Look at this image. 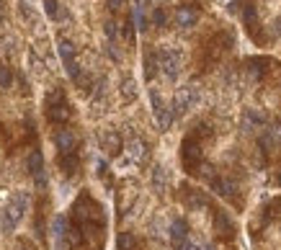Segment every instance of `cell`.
<instances>
[{"mask_svg": "<svg viewBox=\"0 0 281 250\" xmlns=\"http://www.w3.org/2000/svg\"><path fill=\"white\" fill-rule=\"evenodd\" d=\"M29 201H31L29 191H18V194L8 201V207H6L3 212H0V230H3V232H11L13 227L21 222V217L26 214Z\"/></svg>", "mask_w": 281, "mask_h": 250, "instance_id": "6da1fadb", "label": "cell"}, {"mask_svg": "<svg viewBox=\"0 0 281 250\" xmlns=\"http://www.w3.org/2000/svg\"><path fill=\"white\" fill-rule=\"evenodd\" d=\"M57 52H59V59L64 62V70H67V75H70L73 80H78V78H80V65H78V59H75V44L64 39V41H59Z\"/></svg>", "mask_w": 281, "mask_h": 250, "instance_id": "7a4b0ae2", "label": "cell"}, {"mask_svg": "<svg viewBox=\"0 0 281 250\" xmlns=\"http://www.w3.org/2000/svg\"><path fill=\"white\" fill-rule=\"evenodd\" d=\"M196 98H199V90L193 88V85H186V88H178L176 90V98H173V111H176V116L178 113H183V111H188L193 103H196Z\"/></svg>", "mask_w": 281, "mask_h": 250, "instance_id": "3957f363", "label": "cell"}, {"mask_svg": "<svg viewBox=\"0 0 281 250\" xmlns=\"http://www.w3.org/2000/svg\"><path fill=\"white\" fill-rule=\"evenodd\" d=\"M183 165L191 173H196L201 168V147H199L196 140H186L183 142Z\"/></svg>", "mask_w": 281, "mask_h": 250, "instance_id": "277c9868", "label": "cell"}, {"mask_svg": "<svg viewBox=\"0 0 281 250\" xmlns=\"http://www.w3.org/2000/svg\"><path fill=\"white\" fill-rule=\"evenodd\" d=\"M170 242L176 250H188V224L183 219H173L170 224Z\"/></svg>", "mask_w": 281, "mask_h": 250, "instance_id": "5b68a950", "label": "cell"}, {"mask_svg": "<svg viewBox=\"0 0 281 250\" xmlns=\"http://www.w3.org/2000/svg\"><path fill=\"white\" fill-rule=\"evenodd\" d=\"M54 145L62 155H70L78 150V137H75V132L73 129H57L54 134Z\"/></svg>", "mask_w": 281, "mask_h": 250, "instance_id": "8992f818", "label": "cell"}, {"mask_svg": "<svg viewBox=\"0 0 281 250\" xmlns=\"http://www.w3.org/2000/svg\"><path fill=\"white\" fill-rule=\"evenodd\" d=\"M178 54L176 52H168V49H163L160 52V67H163V73H165V78L168 80H176L178 78Z\"/></svg>", "mask_w": 281, "mask_h": 250, "instance_id": "52a82bcc", "label": "cell"}, {"mask_svg": "<svg viewBox=\"0 0 281 250\" xmlns=\"http://www.w3.org/2000/svg\"><path fill=\"white\" fill-rule=\"evenodd\" d=\"M73 116V111L67 106V101H62V103H54V106H47V119L52 124H64Z\"/></svg>", "mask_w": 281, "mask_h": 250, "instance_id": "ba28073f", "label": "cell"}, {"mask_svg": "<svg viewBox=\"0 0 281 250\" xmlns=\"http://www.w3.org/2000/svg\"><path fill=\"white\" fill-rule=\"evenodd\" d=\"M126 157L132 163H145V157H147V145L139 140V137H132L126 142Z\"/></svg>", "mask_w": 281, "mask_h": 250, "instance_id": "9c48e42d", "label": "cell"}, {"mask_svg": "<svg viewBox=\"0 0 281 250\" xmlns=\"http://www.w3.org/2000/svg\"><path fill=\"white\" fill-rule=\"evenodd\" d=\"M212 191H214V194H220V196H232V194H235V183H232L230 178L214 175V178H212Z\"/></svg>", "mask_w": 281, "mask_h": 250, "instance_id": "30bf717a", "label": "cell"}, {"mask_svg": "<svg viewBox=\"0 0 281 250\" xmlns=\"http://www.w3.org/2000/svg\"><path fill=\"white\" fill-rule=\"evenodd\" d=\"M214 230H217L220 235H232L235 224H232V219H230L227 212H217V214H214Z\"/></svg>", "mask_w": 281, "mask_h": 250, "instance_id": "8fae6325", "label": "cell"}, {"mask_svg": "<svg viewBox=\"0 0 281 250\" xmlns=\"http://www.w3.org/2000/svg\"><path fill=\"white\" fill-rule=\"evenodd\" d=\"M196 11L193 8H188V6H183V8H178V13H176V21H178V26L181 29H188V26H193L196 24Z\"/></svg>", "mask_w": 281, "mask_h": 250, "instance_id": "7c38bea8", "label": "cell"}, {"mask_svg": "<svg viewBox=\"0 0 281 250\" xmlns=\"http://www.w3.org/2000/svg\"><path fill=\"white\" fill-rule=\"evenodd\" d=\"M26 168H29V173H31V175L41 173V170H44V155H41L39 150L29 152V157H26Z\"/></svg>", "mask_w": 281, "mask_h": 250, "instance_id": "4fadbf2b", "label": "cell"}, {"mask_svg": "<svg viewBox=\"0 0 281 250\" xmlns=\"http://www.w3.org/2000/svg\"><path fill=\"white\" fill-rule=\"evenodd\" d=\"M59 168H62V173L73 175V173L80 168V157H78L75 152H70V155H62V157H59Z\"/></svg>", "mask_w": 281, "mask_h": 250, "instance_id": "5bb4252c", "label": "cell"}, {"mask_svg": "<svg viewBox=\"0 0 281 250\" xmlns=\"http://www.w3.org/2000/svg\"><path fill=\"white\" fill-rule=\"evenodd\" d=\"M103 147L109 150L111 155H116L121 150V140H119V134L116 132H109V134H103Z\"/></svg>", "mask_w": 281, "mask_h": 250, "instance_id": "9a60e30c", "label": "cell"}, {"mask_svg": "<svg viewBox=\"0 0 281 250\" xmlns=\"http://www.w3.org/2000/svg\"><path fill=\"white\" fill-rule=\"evenodd\" d=\"M165 183H168V173H165V168L158 165V168L153 170V186H155L158 194H163V191H165Z\"/></svg>", "mask_w": 281, "mask_h": 250, "instance_id": "2e32d148", "label": "cell"}, {"mask_svg": "<svg viewBox=\"0 0 281 250\" xmlns=\"http://www.w3.org/2000/svg\"><path fill=\"white\" fill-rule=\"evenodd\" d=\"M186 204H188L191 209H204V207H206V199H204L199 191H191V189H188V194H186Z\"/></svg>", "mask_w": 281, "mask_h": 250, "instance_id": "e0dca14e", "label": "cell"}, {"mask_svg": "<svg viewBox=\"0 0 281 250\" xmlns=\"http://www.w3.org/2000/svg\"><path fill=\"white\" fill-rule=\"evenodd\" d=\"M158 65H160V62H158L155 54H147V57H145V78H147V80H153V78L158 75Z\"/></svg>", "mask_w": 281, "mask_h": 250, "instance_id": "ac0fdd59", "label": "cell"}, {"mask_svg": "<svg viewBox=\"0 0 281 250\" xmlns=\"http://www.w3.org/2000/svg\"><path fill=\"white\" fill-rule=\"evenodd\" d=\"M116 247H119V250H134V247H137L134 235H132V232H121L119 240H116Z\"/></svg>", "mask_w": 281, "mask_h": 250, "instance_id": "d6986e66", "label": "cell"}, {"mask_svg": "<svg viewBox=\"0 0 281 250\" xmlns=\"http://www.w3.org/2000/svg\"><path fill=\"white\" fill-rule=\"evenodd\" d=\"M150 103H153V113H155V116H160L165 103H163V96L158 93V88H150Z\"/></svg>", "mask_w": 281, "mask_h": 250, "instance_id": "ffe728a7", "label": "cell"}, {"mask_svg": "<svg viewBox=\"0 0 281 250\" xmlns=\"http://www.w3.org/2000/svg\"><path fill=\"white\" fill-rule=\"evenodd\" d=\"M62 101H64V90H62L59 85H54L49 93L44 96V103H47V106H54V103H62Z\"/></svg>", "mask_w": 281, "mask_h": 250, "instance_id": "44dd1931", "label": "cell"}, {"mask_svg": "<svg viewBox=\"0 0 281 250\" xmlns=\"http://www.w3.org/2000/svg\"><path fill=\"white\" fill-rule=\"evenodd\" d=\"M243 21H245V26H248V29H255L258 16H255V6H253V3L245 6V11H243Z\"/></svg>", "mask_w": 281, "mask_h": 250, "instance_id": "7402d4cb", "label": "cell"}, {"mask_svg": "<svg viewBox=\"0 0 281 250\" xmlns=\"http://www.w3.org/2000/svg\"><path fill=\"white\" fill-rule=\"evenodd\" d=\"M18 16L26 18V21H36V13H34L31 3H26V0H21V3H18Z\"/></svg>", "mask_w": 281, "mask_h": 250, "instance_id": "603a6c76", "label": "cell"}, {"mask_svg": "<svg viewBox=\"0 0 281 250\" xmlns=\"http://www.w3.org/2000/svg\"><path fill=\"white\" fill-rule=\"evenodd\" d=\"M121 96H124L126 101H132V98L137 96V85H134V80H124V83H121Z\"/></svg>", "mask_w": 281, "mask_h": 250, "instance_id": "cb8c5ba5", "label": "cell"}, {"mask_svg": "<svg viewBox=\"0 0 281 250\" xmlns=\"http://www.w3.org/2000/svg\"><path fill=\"white\" fill-rule=\"evenodd\" d=\"M11 83H13L11 67H6L3 62H0V85H3V88H11Z\"/></svg>", "mask_w": 281, "mask_h": 250, "instance_id": "d4e9b609", "label": "cell"}, {"mask_svg": "<svg viewBox=\"0 0 281 250\" xmlns=\"http://www.w3.org/2000/svg\"><path fill=\"white\" fill-rule=\"evenodd\" d=\"M153 24H155L158 29H163V26L168 24V16H165L163 8H155V11H153Z\"/></svg>", "mask_w": 281, "mask_h": 250, "instance_id": "484cf974", "label": "cell"}, {"mask_svg": "<svg viewBox=\"0 0 281 250\" xmlns=\"http://www.w3.org/2000/svg\"><path fill=\"white\" fill-rule=\"evenodd\" d=\"M44 11H47V16L57 18V16H59V6H57V0H44Z\"/></svg>", "mask_w": 281, "mask_h": 250, "instance_id": "4316f807", "label": "cell"}, {"mask_svg": "<svg viewBox=\"0 0 281 250\" xmlns=\"http://www.w3.org/2000/svg\"><path fill=\"white\" fill-rule=\"evenodd\" d=\"M134 24H137V29H139V31H145V29H147V18L142 16V11H139V8L134 11Z\"/></svg>", "mask_w": 281, "mask_h": 250, "instance_id": "83f0119b", "label": "cell"}, {"mask_svg": "<svg viewBox=\"0 0 281 250\" xmlns=\"http://www.w3.org/2000/svg\"><path fill=\"white\" fill-rule=\"evenodd\" d=\"M34 180H36V189H47V170L36 173V175H34Z\"/></svg>", "mask_w": 281, "mask_h": 250, "instance_id": "f1b7e54d", "label": "cell"}, {"mask_svg": "<svg viewBox=\"0 0 281 250\" xmlns=\"http://www.w3.org/2000/svg\"><path fill=\"white\" fill-rule=\"evenodd\" d=\"M103 31H106V36H109V39H114L116 36V24H114V21H106Z\"/></svg>", "mask_w": 281, "mask_h": 250, "instance_id": "f546056e", "label": "cell"}, {"mask_svg": "<svg viewBox=\"0 0 281 250\" xmlns=\"http://www.w3.org/2000/svg\"><path fill=\"white\" fill-rule=\"evenodd\" d=\"M271 26H273L271 31H273L276 36H281V18H276V21H273V24H271Z\"/></svg>", "mask_w": 281, "mask_h": 250, "instance_id": "4dcf8cb0", "label": "cell"}, {"mask_svg": "<svg viewBox=\"0 0 281 250\" xmlns=\"http://www.w3.org/2000/svg\"><path fill=\"white\" fill-rule=\"evenodd\" d=\"M109 8L111 11H119L121 8V0H109Z\"/></svg>", "mask_w": 281, "mask_h": 250, "instance_id": "1f68e13d", "label": "cell"}, {"mask_svg": "<svg viewBox=\"0 0 281 250\" xmlns=\"http://www.w3.org/2000/svg\"><path fill=\"white\" fill-rule=\"evenodd\" d=\"M0 21H3V0H0Z\"/></svg>", "mask_w": 281, "mask_h": 250, "instance_id": "d6a6232c", "label": "cell"}, {"mask_svg": "<svg viewBox=\"0 0 281 250\" xmlns=\"http://www.w3.org/2000/svg\"><path fill=\"white\" fill-rule=\"evenodd\" d=\"M276 183H278V186H281V173H278V178H276Z\"/></svg>", "mask_w": 281, "mask_h": 250, "instance_id": "836d02e7", "label": "cell"}, {"mask_svg": "<svg viewBox=\"0 0 281 250\" xmlns=\"http://www.w3.org/2000/svg\"><path fill=\"white\" fill-rule=\"evenodd\" d=\"M134 3H139V0H134Z\"/></svg>", "mask_w": 281, "mask_h": 250, "instance_id": "e575fe53", "label": "cell"}]
</instances>
